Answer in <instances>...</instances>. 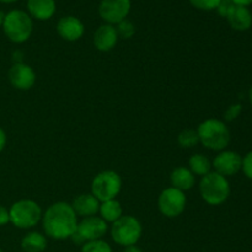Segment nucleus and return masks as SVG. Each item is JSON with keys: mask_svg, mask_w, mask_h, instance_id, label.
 <instances>
[{"mask_svg": "<svg viewBox=\"0 0 252 252\" xmlns=\"http://www.w3.org/2000/svg\"><path fill=\"white\" fill-rule=\"evenodd\" d=\"M44 235L53 240H66L78 229V216L68 202H56L51 204L42 216Z\"/></svg>", "mask_w": 252, "mask_h": 252, "instance_id": "obj_1", "label": "nucleus"}, {"mask_svg": "<svg viewBox=\"0 0 252 252\" xmlns=\"http://www.w3.org/2000/svg\"><path fill=\"white\" fill-rule=\"evenodd\" d=\"M199 143L204 148L214 152L225 150L230 143V130L224 121L217 118H208L199 123L197 128Z\"/></svg>", "mask_w": 252, "mask_h": 252, "instance_id": "obj_2", "label": "nucleus"}, {"mask_svg": "<svg viewBox=\"0 0 252 252\" xmlns=\"http://www.w3.org/2000/svg\"><path fill=\"white\" fill-rule=\"evenodd\" d=\"M2 31L10 42L22 44L31 38L33 32V20L27 11L12 9L5 14Z\"/></svg>", "mask_w": 252, "mask_h": 252, "instance_id": "obj_3", "label": "nucleus"}, {"mask_svg": "<svg viewBox=\"0 0 252 252\" xmlns=\"http://www.w3.org/2000/svg\"><path fill=\"white\" fill-rule=\"evenodd\" d=\"M230 184L225 176L211 171L199 181V194L209 206H220L230 197Z\"/></svg>", "mask_w": 252, "mask_h": 252, "instance_id": "obj_4", "label": "nucleus"}, {"mask_svg": "<svg viewBox=\"0 0 252 252\" xmlns=\"http://www.w3.org/2000/svg\"><path fill=\"white\" fill-rule=\"evenodd\" d=\"M10 223L17 229L29 230L42 220L41 206L33 199H20L9 208Z\"/></svg>", "mask_w": 252, "mask_h": 252, "instance_id": "obj_5", "label": "nucleus"}, {"mask_svg": "<svg viewBox=\"0 0 252 252\" xmlns=\"http://www.w3.org/2000/svg\"><path fill=\"white\" fill-rule=\"evenodd\" d=\"M143 234V226L139 219L133 216L123 214L118 220L111 225V238L117 245L127 246L137 245Z\"/></svg>", "mask_w": 252, "mask_h": 252, "instance_id": "obj_6", "label": "nucleus"}, {"mask_svg": "<svg viewBox=\"0 0 252 252\" xmlns=\"http://www.w3.org/2000/svg\"><path fill=\"white\" fill-rule=\"evenodd\" d=\"M122 189V179L120 174L113 170H105L96 175L91 181V192L93 196L100 202L116 199Z\"/></svg>", "mask_w": 252, "mask_h": 252, "instance_id": "obj_7", "label": "nucleus"}, {"mask_svg": "<svg viewBox=\"0 0 252 252\" xmlns=\"http://www.w3.org/2000/svg\"><path fill=\"white\" fill-rule=\"evenodd\" d=\"M108 231V224L100 216L83 218L78 223V229L71 236V240L78 245H84L86 241L100 240Z\"/></svg>", "mask_w": 252, "mask_h": 252, "instance_id": "obj_8", "label": "nucleus"}, {"mask_svg": "<svg viewBox=\"0 0 252 252\" xmlns=\"http://www.w3.org/2000/svg\"><path fill=\"white\" fill-rule=\"evenodd\" d=\"M187 198L185 192L175 189V187H167L160 193L158 199V207L162 216L166 218H177L181 216L186 209Z\"/></svg>", "mask_w": 252, "mask_h": 252, "instance_id": "obj_9", "label": "nucleus"}, {"mask_svg": "<svg viewBox=\"0 0 252 252\" xmlns=\"http://www.w3.org/2000/svg\"><path fill=\"white\" fill-rule=\"evenodd\" d=\"M132 9L130 0H101L98 5V14L105 24L116 26L126 20Z\"/></svg>", "mask_w": 252, "mask_h": 252, "instance_id": "obj_10", "label": "nucleus"}, {"mask_svg": "<svg viewBox=\"0 0 252 252\" xmlns=\"http://www.w3.org/2000/svg\"><path fill=\"white\" fill-rule=\"evenodd\" d=\"M7 79L15 89L27 91L33 88L37 80V75L31 65L22 63V62H16L7 71Z\"/></svg>", "mask_w": 252, "mask_h": 252, "instance_id": "obj_11", "label": "nucleus"}, {"mask_svg": "<svg viewBox=\"0 0 252 252\" xmlns=\"http://www.w3.org/2000/svg\"><path fill=\"white\" fill-rule=\"evenodd\" d=\"M243 158L234 150H221L214 157L212 167L221 176H234L241 170Z\"/></svg>", "mask_w": 252, "mask_h": 252, "instance_id": "obj_12", "label": "nucleus"}, {"mask_svg": "<svg viewBox=\"0 0 252 252\" xmlns=\"http://www.w3.org/2000/svg\"><path fill=\"white\" fill-rule=\"evenodd\" d=\"M57 33L66 42H76L85 33L83 21L76 16H63L57 22Z\"/></svg>", "mask_w": 252, "mask_h": 252, "instance_id": "obj_13", "label": "nucleus"}, {"mask_svg": "<svg viewBox=\"0 0 252 252\" xmlns=\"http://www.w3.org/2000/svg\"><path fill=\"white\" fill-rule=\"evenodd\" d=\"M118 34L113 25L103 24L94 33V46L97 51L107 53L116 47L118 42Z\"/></svg>", "mask_w": 252, "mask_h": 252, "instance_id": "obj_14", "label": "nucleus"}, {"mask_svg": "<svg viewBox=\"0 0 252 252\" xmlns=\"http://www.w3.org/2000/svg\"><path fill=\"white\" fill-rule=\"evenodd\" d=\"M27 14L32 20L47 21L54 16L57 10L56 0H27Z\"/></svg>", "mask_w": 252, "mask_h": 252, "instance_id": "obj_15", "label": "nucleus"}, {"mask_svg": "<svg viewBox=\"0 0 252 252\" xmlns=\"http://www.w3.org/2000/svg\"><path fill=\"white\" fill-rule=\"evenodd\" d=\"M101 202L93 196L91 193H83L79 194L71 203L74 212L76 216L81 217V218H86V217L96 216L100 211Z\"/></svg>", "mask_w": 252, "mask_h": 252, "instance_id": "obj_16", "label": "nucleus"}, {"mask_svg": "<svg viewBox=\"0 0 252 252\" xmlns=\"http://www.w3.org/2000/svg\"><path fill=\"white\" fill-rule=\"evenodd\" d=\"M170 182H171V187L186 192L193 189L194 184H196V176L189 167L179 166L171 171Z\"/></svg>", "mask_w": 252, "mask_h": 252, "instance_id": "obj_17", "label": "nucleus"}, {"mask_svg": "<svg viewBox=\"0 0 252 252\" xmlns=\"http://www.w3.org/2000/svg\"><path fill=\"white\" fill-rule=\"evenodd\" d=\"M229 25L236 31H246L252 26V14L245 6H236L226 17Z\"/></svg>", "mask_w": 252, "mask_h": 252, "instance_id": "obj_18", "label": "nucleus"}, {"mask_svg": "<svg viewBox=\"0 0 252 252\" xmlns=\"http://www.w3.org/2000/svg\"><path fill=\"white\" fill-rule=\"evenodd\" d=\"M47 245V236L38 231H30L21 240V249L25 252H43Z\"/></svg>", "mask_w": 252, "mask_h": 252, "instance_id": "obj_19", "label": "nucleus"}, {"mask_svg": "<svg viewBox=\"0 0 252 252\" xmlns=\"http://www.w3.org/2000/svg\"><path fill=\"white\" fill-rule=\"evenodd\" d=\"M98 214L107 224L115 223L116 220H118L123 216L122 204L117 201V198L101 202Z\"/></svg>", "mask_w": 252, "mask_h": 252, "instance_id": "obj_20", "label": "nucleus"}, {"mask_svg": "<svg viewBox=\"0 0 252 252\" xmlns=\"http://www.w3.org/2000/svg\"><path fill=\"white\" fill-rule=\"evenodd\" d=\"M189 169L193 172L194 176H206L212 171V161L201 153H196L189 160Z\"/></svg>", "mask_w": 252, "mask_h": 252, "instance_id": "obj_21", "label": "nucleus"}, {"mask_svg": "<svg viewBox=\"0 0 252 252\" xmlns=\"http://www.w3.org/2000/svg\"><path fill=\"white\" fill-rule=\"evenodd\" d=\"M177 143L184 149H189V148L196 147L199 144V137L197 129H185L177 135Z\"/></svg>", "mask_w": 252, "mask_h": 252, "instance_id": "obj_22", "label": "nucleus"}, {"mask_svg": "<svg viewBox=\"0 0 252 252\" xmlns=\"http://www.w3.org/2000/svg\"><path fill=\"white\" fill-rule=\"evenodd\" d=\"M116 31H117L118 38L121 39H130L135 34V26L130 20L126 19L116 25Z\"/></svg>", "mask_w": 252, "mask_h": 252, "instance_id": "obj_23", "label": "nucleus"}, {"mask_svg": "<svg viewBox=\"0 0 252 252\" xmlns=\"http://www.w3.org/2000/svg\"><path fill=\"white\" fill-rule=\"evenodd\" d=\"M80 252H112V248L107 241L100 239V240L86 241L81 246Z\"/></svg>", "mask_w": 252, "mask_h": 252, "instance_id": "obj_24", "label": "nucleus"}, {"mask_svg": "<svg viewBox=\"0 0 252 252\" xmlns=\"http://www.w3.org/2000/svg\"><path fill=\"white\" fill-rule=\"evenodd\" d=\"M189 4L201 11H212L218 7L220 0H189Z\"/></svg>", "mask_w": 252, "mask_h": 252, "instance_id": "obj_25", "label": "nucleus"}, {"mask_svg": "<svg viewBox=\"0 0 252 252\" xmlns=\"http://www.w3.org/2000/svg\"><path fill=\"white\" fill-rule=\"evenodd\" d=\"M235 7V5H234V2L231 1V0H220V2H219L218 7H217V12H218L219 16L221 17H228V15L230 14L231 10Z\"/></svg>", "mask_w": 252, "mask_h": 252, "instance_id": "obj_26", "label": "nucleus"}, {"mask_svg": "<svg viewBox=\"0 0 252 252\" xmlns=\"http://www.w3.org/2000/svg\"><path fill=\"white\" fill-rule=\"evenodd\" d=\"M241 170L245 174L248 179L252 180V152H249L245 157L243 158V162H241Z\"/></svg>", "mask_w": 252, "mask_h": 252, "instance_id": "obj_27", "label": "nucleus"}, {"mask_svg": "<svg viewBox=\"0 0 252 252\" xmlns=\"http://www.w3.org/2000/svg\"><path fill=\"white\" fill-rule=\"evenodd\" d=\"M241 111H243V107H241L240 103H235V105H231L230 107L228 108V110L225 111V115H224V117H225V121H234L236 120V118L239 117V115L241 113Z\"/></svg>", "mask_w": 252, "mask_h": 252, "instance_id": "obj_28", "label": "nucleus"}, {"mask_svg": "<svg viewBox=\"0 0 252 252\" xmlns=\"http://www.w3.org/2000/svg\"><path fill=\"white\" fill-rule=\"evenodd\" d=\"M10 223L9 209L0 204V226H5Z\"/></svg>", "mask_w": 252, "mask_h": 252, "instance_id": "obj_29", "label": "nucleus"}, {"mask_svg": "<svg viewBox=\"0 0 252 252\" xmlns=\"http://www.w3.org/2000/svg\"><path fill=\"white\" fill-rule=\"evenodd\" d=\"M7 144V135L5 133V130L0 127V153L5 149Z\"/></svg>", "mask_w": 252, "mask_h": 252, "instance_id": "obj_30", "label": "nucleus"}, {"mask_svg": "<svg viewBox=\"0 0 252 252\" xmlns=\"http://www.w3.org/2000/svg\"><path fill=\"white\" fill-rule=\"evenodd\" d=\"M234 2V5L236 6H245L248 7L249 5L252 4V0H231Z\"/></svg>", "mask_w": 252, "mask_h": 252, "instance_id": "obj_31", "label": "nucleus"}, {"mask_svg": "<svg viewBox=\"0 0 252 252\" xmlns=\"http://www.w3.org/2000/svg\"><path fill=\"white\" fill-rule=\"evenodd\" d=\"M123 252H143V250L140 248H138L137 245H132V246H127V248H125Z\"/></svg>", "mask_w": 252, "mask_h": 252, "instance_id": "obj_32", "label": "nucleus"}, {"mask_svg": "<svg viewBox=\"0 0 252 252\" xmlns=\"http://www.w3.org/2000/svg\"><path fill=\"white\" fill-rule=\"evenodd\" d=\"M4 19H5V12L0 10V27H2V24H4Z\"/></svg>", "mask_w": 252, "mask_h": 252, "instance_id": "obj_33", "label": "nucleus"}, {"mask_svg": "<svg viewBox=\"0 0 252 252\" xmlns=\"http://www.w3.org/2000/svg\"><path fill=\"white\" fill-rule=\"evenodd\" d=\"M16 1H19V0H0L1 4H14Z\"/></svg>", "mask_w": 252, "mask_h": 252, "instance_id": "obj_34", "label": "nucleus"}, {"mask_svg": "<svg viewBox=\"0 0 252 252\" xmlns=\"http://www.w3.org/2000/svg\"><path fill=\"white\" fill-rule=\"evenodd\" d=\"M249 98H250V102L252 105V88L250 89V91H249Z\"/></svg>", "mask_w": 252, "mask_h": 252, "instance_id": "obj_35", "label": "nucleus"}, {"mask_svg": "<svg viewBox=\"0 0 252 252\" xmlns=\"http://www.w3.org/2000/svg\"><path fill=\"white\" fill-rule=\"evenodd\" d=\"M0 252H4V251H2V250H1V249H0Z\"/></svg>", "mask_w": 252, "mask_h": 252, "instance_id": "obj_36", "label": "nucleus"}]
</instances>
